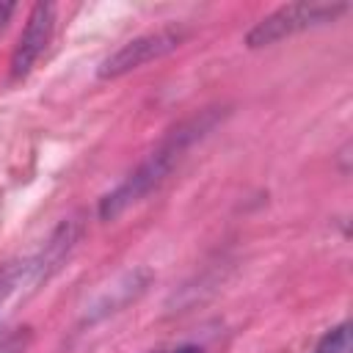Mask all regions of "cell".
Returning <instances> with one entry per match:
<instances>
[{"instance_id": "8992f818", "label": "cell", "mask_w": 353, "mask_h": 353, "mask_svg": "<svg viewBox=\"0 0 353 353\" xmlns=\"http://www.w3.org/2000/svg\"><path fill=\"white\" fill-rule=\"evenodd\" d=\"M353 345H350V325L347 323H339L336 328H331L314 347V353H350Z\"/></svg>"}, {"instance_id": "277c9868", "label": "cell", "mask_w": 353, "mask_h": 353, "mask_svg": "<svg viewBox=\"0 0 353 353\" xmlns=\"http://www.w3.org/2000/svg\"><path fill=\"white\" fill-rule=\"evenodd\" d=\"M52 30H55V6L52 3H36L28 14L25 30L14 47V55H11V80H22L30 74V69L36 66V61L47 50Z\"/></svg>"}, {"instance_id": "3957f363", "label": "cell", "mask_w": 353, "mask_h": 353, "mask_svg": "<svg viewBox=\"0 0 353 353\" xmlns=\"http://www.w3.org/2000/svg\"><path fill=\"white\" fill-rule=\"evenodd\" d=\"M185 41V33L179 28H157V30H149V33H141L130 41H124L119 50H113L97 69V74L102 80H113V77H121L132 69H141L152 61H160L165 58L168 52H174L179 44Z\"/></svg>"}, {"instance_id": "5b68a950", "label": "cell", "mask_w": 353, "mask_h": 353, "mask_svg": "<svg viewBox=\"0 0 353 353\" xmlns=\"http://www.w3.org/2000/svg\"><path fill=\"white\" fill-rule=\"evenodd\" d=\"M80 221L77 218H69V221H61L55 226V232L50 234V240L41 245L39 254H33L30 259H25V268H28V281L30 287L36 290L39 284H44L52 273H58V268L66 262V256L74 251L77 240H80Z\"/></svg>"}, {"instance_id": "7a4b0ae2", "label": "cell", "mask_w": 353, "mask_h": 353, "mask_svg": "<svg viewBox=\"0 0 353 353\" xmlns=\"http://www.w3.org/2000/svg\"><path fill=\"white\" fill-rule=\"evenodd\" d=\"M345 8H347L345 3H290V6H281L248 30L245 44L254 47V50L276 44L281 39H290V36L301 33V30L334 22L339 14H345Z\"/></svg>"}, {"instance_id": "52a82bcc", "label": "cell", "mask_w": 353, "mask_h": 353, "mask_svg": "<svg viewBox=\"0 0 353 353\" xmlns=\"http://www.w3.org/2000/svg\"><path fill=\"white\" fill-rule=\"evenodd\" d=\"M28 345H30V328H19L0 339V353H25Z\"/></svg>"}, {"instance_id": "ba28073f", "label": "cell", "mask_w": 353, "mask_h": 353, "mask_svg": "<svg viewBox=\"0 0 353 353\" xmlns=\"http://www.w3.org/2000/svg\"><path fill=\"white\" fill-rule=\"evenodd\" d=\"M152 353H204L199 345H174V347H160V350H152Z\"/></svg>"}, {"instance_id": "9c48e42d", "label": "cell", "mask_w": 353, "mask_h": 353, "mask_svg": "<svg viewBox=\"0 0 353 353\" xmlns=\"http://www.w3.org/2000/svg\"><path fill=\"white\" fill-rule=\"evenodd\" d=\"M14 11H17L14 3H3V0H0V33L6 30V25H8V19H11Z\"/></svg>"}, {"instance_id": "6da1fadb", "label": "cell", "mask_w": 353, "mask_h": 353, "mask_svg": "<svg viewBox=\"0 0 353 353\" xmlns=\"http://www.w3.org/2000/svg\"><path fill=\"white\" fill-rule=\"evenodd\" d=\"M215 121H218V113L207 110V113L193 116V119L182 121L179 127H174L110 193L102 196V201H99V218L102 221H113L124 210H130L132 204H138L141 199H146L152 190H157L165 182V176L174 171V165L182 160V154L199 138H204L212 130Z\"/></svg>"}]
</instances>
